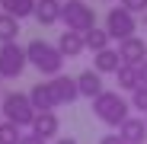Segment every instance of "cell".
Segmentation results:
<instances>
[{
	"label": "cell",
	"instance_id": "cell-8",
	"mask_svg": "<svg viewBox=\"0 0 147 144\" xmlns=\"http://www.w3.org/2000/svg\"><path fill=\"white\" fill-rule=\"evenodd\" d=\"M118 138L125 144H147V122H144V115H128L125 122L118 125Z\"/></svg>",
	"mask_w": 147,
	"mask_h": 144
},
{
	"label": "cell",
	"instance_id": "cell-22",
	"mask_svg": "<svg viewBox=\"0 0 147 144\" xmlns=\"http://www.w3.org/2000/svg\"><path fill=\"white\" fill-rule=\"evenodd\" d=\"M121 7L128 13H147V0H121Z\"/></svg>",
	"mask_w": 147,
	"mask_h": 144
},
{
	"label": "cell",
	"instance_id": "cell-4",
	"mask_svg": "<svg viewBox=\"0 0 147 144\" xmlns=\"http://www.w3.org/2000/svg\"><path fill=\"white\" fill-rule=\"evenodd\" d=\"M61 19L70 32H90L96 26V10L86 7V0H67L61 7Z\"/></svg>",
	"mask_w": 147,
	"mask_h": 144
},
{
	"label": "cell",
	"instance_id": "cell-10",
	"mask_svg": "<svg viewBox=\"0 0 147 144\" xmlns=\"http://www.w3.org/2000/svg\"><path fill=\"white\" fill-rule=\"evenodd\" d=\"M58 51L64 55V61H70V58H80V55L86 51L83 32H70V29H64V32L58 35Z\"/></svg>",
	"mask_w": 147,
	"mask_h": 144
},
{
	"label": "cell",
	"instance_id": "cell-3",
	"mask_svg": "<svg viewBox=\"0 0 147 144\" xmlns=\"http://www.w3.org/2000/svg\"><path fill=\"white\" fill-rule=\"evenodd\" d=\"M0 112H3L7 122H13V125H19V128H32L35 109H32V103H29V93H19V90L3 93V99H0Z\"/></svg>",
	"mask_w": 147,
	"mask_h": 144
},
{
	"label": "cell",
	"instance_id": "cell-14",
	"mask_svg": "<svg viewBox=\"0 0 147 144\" xmlns=\"http://www.w3.org/2000/svg\"><path fill=\"white\" fill-rule=\"evenodd\" d=\"M118 67H121L118 48H102V51L93 55V70H99V74H115Z\"/></svg>",
	"mask_w": 147,
	"mask_h": 144
},
{
	"label": "cell",
	"instance_id": "cell-12",
	"mask_svg": "<svg viewBox=\"0 0 147 144\" xmlns=\"http://www.w3.org/2000/svg\"><path fill=\"white\" fill-rule=\"evenodd\" d=\"M29 103L35 112H55L58 109V99H55V93H51V83H35L29 90Z\"/></svg>",
	"mask_w": 147,
	"mask_h": 144
},
{
	"label": "cell",
	"instance_id": "cell-15",
	"mask_svg": "<svg viewBox=\"0 0 147 144\" xmlns=\"http://www.w3.org/2000/svg\"><path fill=\"white\" fill-rule=\"evenodd\" d=\"M61 0H38V3H35V19L42 22V26H55V22L61 19Z\"/></svg>",
	"mask_w": 147,
	"mask_h": 144
},
{
	"label": "cell",
	"instance_id": "cell-16",
	"mask_svg": "<svg viewBox=\"0 0 147 144\" xmlns=\"http://www.w3.org/2000/svg\"><path fill=\"white\" fill-rule=\"evenodd\" d=\"M115 83H118V90H138L141 87V74H138V67H131V64H121L118 70H115Z\"/></svg>",
	"mask_w": 147,
	"mask_h": 144
},
{
	"label": "cell",
	"instance_id": "cell-6",
	"mask_svg": "<svg viewBox=\"0 0 147 144\" xmlns=\"http://www.w3.org/2000/svg\"><path fill=\"white\" fill-rule=\"evenodd\" d=\"M102 29L109 32V39L125 42V39H131V35H134L138 19H134V13H128L125 7H112V10L106 13V26H102Z\"/></svg>",
	"mask_w": 147,
	"mask_h": 144
},
{
	"label": "cell",
	"instance_id": "cell-23",
	"mask_svg": "<svg viewBox=\"0 0 147 144\" xmlns=\"http://www.w3.org/2000/svg\"><path fill=\"white\" fill-rule=\"evenodd\" d=\"M19 144H48L45 138H38V135H22L19 138Z\"/></svg>",
	"mask_w": 147,
	"mask_h": 144
},
{
	"label": "cell",
	"instance_id": "cell-24",
	"mask_svg": "<svg viewBox=\"0 0 147 144\" xmlns=\"http://www.w3.org/2000/svg\"><path fill=\"white\" fill-rule=\"evenodd\" d=\"M99 144H125V141H121L118 135H102V141Z\"/></svg>",
	"mask_w": 147,
	"mask_h": 144
},
{
	"label": "cell",
	"instance_id": "cell-9",
	"mask_svg": "<svg viewBox=\"0 0 147 144\" xmlns=\"http://www.w3.org/2000/svg\"><path fill=\"white\" fill-rule=\"evenodd\" d=\"M48 83H51V93H55L58 106H67V103H74V99H80V90H77V77L58 74V77H51Z\"/></svg>",
	"mask_w": 147,
	"mask_h": 144
},
{
	"label": "cell",
	"instance_id": "cell-18",
	"mask_svg": "<svg viewBox=\"0 0 147 144\" xmlns=\"http://www.w3.org/2000/svg\"><path fill=\"white\" fill-rule=\"evenodd\" d=\"M83 42H86V48H90V51L96 55V51H102V48H109V32L106 29H99V26H93L90 32H83Z\"/></svg>",
	"mask_w": 147,
	"mask_h": 144
},
{
	"label": "cell",
	"instance_id": "cell-21",
	"mask_svg": "<svg viewBox=\"0 0 147 144\" xmlns=\"http://www.w3.org/2000/svg\"><path fill=\"white\" fill-rule=\"evenodd\" d=\"M128 103H131V109H138V112L144 115V112H147V87L131 90V99H128Z\"/></svg>",
	"mask_w": 147,
	"mask_h": 144
},
{
	"label": "cell",
	"instance_id": "cell-17",
	"mask_svg": "<svg viewBox=\"0 0 147 144\" xmlns=\"http://www.w3.org/2000/svg\"><path fill=\"white\" fill-rule=\"evenodd\" d=\"M35 3L38 0H0V7H3V13L16 16V19H26L35 13Z\"/></svg>",
	"mask_w": 147,
	"mask_h": 144
},
{
	"label": "cell",
	"instance_id": "cell-13",
	"mask_svg": "<svg viewBox=\"0 0 147 144\" xmlns=\"http://www.w3.org/2000/svg\"><path fill=\"white\" fill-rule=\"evenodd\" d=\"M77 90H80V96H86V99H96L99 93H106L102 74H99V70H93V67H86L83 74H77Z\"/></svg>",
	"mask_w": 147,
	"mask_h": 144
},
{
	"label": "cell",
	"instance_id": "cell-5",
	"mask_svg": "<svg viewBox=\"0 0 147 144\" xmlns=\"http://www.w3.org/2000/svg\"><path fill=\"white\" fill-rule=\"evenodd\" d=\"M26 64H29L26 45H19V42L0 45V77H3V80H16L22 70H26Z\"/></svg>",
	"mask_w": 147,
	"mask_h": 144
},
{
	"label": "cell",
	"instance_id": "cell-25",
	"mask_svg": "<svg viewBox=\"0 0 147 144\" xmlns=\"http://www.w3.org/2000/svg\"><path fill=\"white\" fill-rule=\"evenodd\" d=\"M138 74H141V87H147V61L138 67Z\"/></svg>",
	"mask_w": 147,
	"mask_h": 144
},
{
	"label": "cell",
	"instance_id": "cell-2",
	"mask_svg": "<svg viewBox=\"0 0 147 144\" xmlns=\"http://www.w3.org/2000/svg\"><path fill=\"white\" fill-rule=\"evenodd\" d=\"M128 109H131V103L125 99V96H118L115 90H106V93H99L93 99V115L99 118L102 125H109V128H118L121 122H125V118L131 115Z\"/></svg>",
	"mask_w": 147,
	"mask_h": 144
},
{
	"label": "cell",
	"instance_id": "cell-19",
	"mask_svg": "<svg viewBox=\"0 0 147 144\" xmlns=\"http://www.w3.org/2000/svg\"><path fill=\"white\" fill-rule=\"evenodd\" d=\"M16 35H19V19L10 13H0V45L16 42Z\"/></svg>",
	"mask_w": 147,
	"mask_h": 144
},
{
	"label": "cell",
	"instance_id": "cell-20",
	"mask_svg": "<svg viewBox=\"0 0 147 144\" xmlns=\"http://www.w3.org/2000/svg\"><path fill=\"white\" fill-rule=\"evenodd\" d=\"M19 138H22V128L3 118L0 122V144H19Z\"/></svg>",
	"mask_w": 147,
	"mask_h": 144
},
{
	"label": "cell",
	"instance_id": "cell-28",
	"mask_svg": "<svg viewBox=\"0 0 147 144\" xmlns=\"http://www.w3.org/2000/svg\"><path fill=\"white\" fill-rule=\"evenodd\" d=\"M0 122H3V112H0Z\"/></svg>",
	"mask_w": 147,
	"mask_h": 144
},
{
	"label": "cell",
	"instance_id": "cell-29",
	"mask_svg": "<svg viewBox=\"0 0 147 144\" xmlns=\"http://www.w3.org/2000/svg\"><path fill=\"white\" fill-rule=\"evenodd\" d=\"M0 87H3V77H0Z\"/></svg>",
	"mask_w": 147,
	"mask_h": 144
},
{
	"label": "cell",
	"instance_id": "cell-26",
	"mask_svg": "<svg viewBox=\"0 0 147 144\" xmlns=\"http://www.w3.org/2000/svg\"><path fill=\"white\" fill-rule=\"evenodd\" d=\"M55 144H80L77 138H55Z\"/></svg>",
	"mask_w": 147,
	"mask_h": 144
},
{
	"label": "cell",
	"instance_id": "cell-11",
	"mask_svg": "<svg viewBox=\"0 0 147 144\" xmlns=\"http://www.w3.org/2000/svg\"><path fill=\"white\" fill-rule=\"evenodd\" d=\"M58 131H61V118H58L55 112H35V118H32V135L51 141V138H58Z\"/></svg>",
	"mask_w": 147,
	"mask_h": 144
},
{
	"label": "cell",
	"instance_id": "cell-27",
	"mask_svg": "<svg viewBox=\"0 0 147 144\" xmlns=\"http://www.w3.org/2000/svg\"><path fill=\"white\" fill-rule=\"evenodd\" d=\"M141 16H144V26H147V13H141Z\"/></svg>",
	"mask_w": 147,
	"mask_h": 144
},
{
	"label": "cell",
	"instance_id": "cell-7",
	"mask_svg": "<svg viewBox=\"0 0 147 144\" xmlns=\"http://www.w3.org/2000/svg\"><path fill=\"white\" fill-rule=\"evenodd\" d=\"M118 58H121V64L141 67V64L147 61V42L138 39V35H131V39H125V42H118Z\"/></svg>",
	"mask_w": 147,
	"mask_h": 144
},
{
	"label": "cell",
	"instance_id": "cell-30",
	"mask_svg": "<svg viewBox=\"0 0 147 144\" xmlns=\"http://www.w3.org/2000/svg\"><path fill=\"white\" fill-rule=\"evenodd\" d=\"M144 122H147V112H144Z\"/></svg>",
	"mask_w": 147,
	"mask_h": 144
},
{
	"label": "cell",
	"instance_id": "cell-1",
	"mask_svg": "<svg viewBox=\"0 0 147 144\" xmlns=\"http://www.w3.org/2000/svg\"><path fill=\"white\" fill-rule=\"evenodd\" d=\"M26 58H29V64L38 70V74H45V77H58L61 70H64V55L58 51V45L45 42V39H32L26 45Z\"/></svg>",
	"mask_w": 147,
	"mask_h": 144
}]
</instances>
